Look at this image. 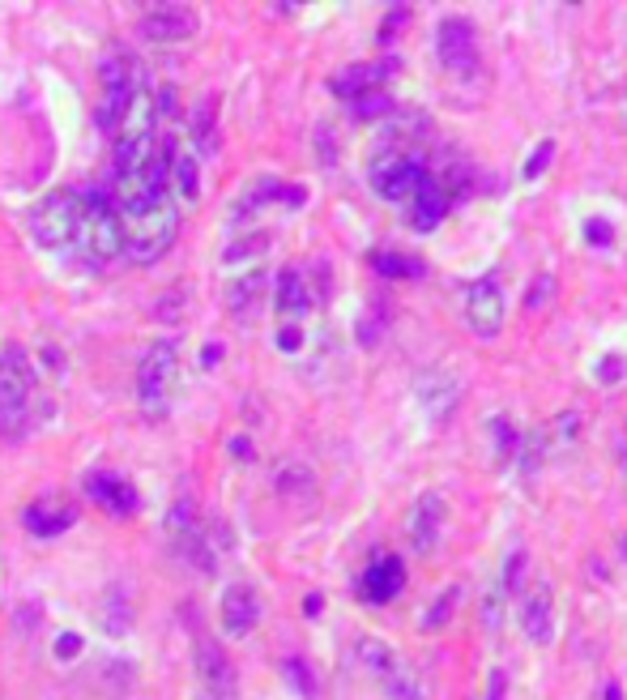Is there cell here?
<instances>
[{"label": "cell", "instance_id": "obj_1", "mask_svg": "<svg viewBox=\"0 0 627 700\" xmlns=\"http://www.w3.org/2000/svg\"><path fill=\"white\" fill-rule=\"evenodd\" d=\"M35 385L39 376L30 355L22 346H5V355H0V432L5 436H22Z\"/></svg>", "mask_w": 627, "mask_h": 700}, {"label": "cell", "instance_id": "obj_2", "mask_svg": "<svg viewBox=\"0 0 627 700\" xmlns=\"http://www.w3.org/2000/svg\"><path fill=\"white\" fill-rule=\"evenodd\" d=\"M175 380H180V355L171 342H154L137 363V402L150 419H167Z\"/></svg>", "mask_w": 627, "mask_h": 700}, {"label": "cell", "instance_id": "obj_3", "mask_svg": "<svg viewBox=\"0 0 627 700\" xmlns=\"http://www.w3.org/2000/svg\"><path fill=\"white\" fill-rule=\"evenodd\" d=\"M94 261H116L124 257V218L116 210L111 193H90L82 197V235H77Z\"/></svg>", "mask_w": 627, "mask_h": 700}, {"label": "cell", "instance_id": "obj_4", "mask_svg": "<svg viewBox=\"0 0 627 700\" xmlns=\"http://www.w3.org/2000/svg\"><path fill=\"white\" fill-rule=\"evenodd\" d=\"M120 218H124V214H120ZM175 231H180V214H175V201L163 205V210L124 218V257L137 261V265L158 261V257H163V252L171 248Z\"/></svg>", "mask_w": 627, "mask_h": 700}, {"label": "cell", "instance_id": "obj_5", "mask_svg": "<svg viewBox=\"0 0 627 700\" xmlns=\"http://www.w3.org/2000/svg\"><path fill=\"white\" fill-rule=\"evenodd\" d=\"M30 235L43 248H69L82 235V197L77 193H47L30 210Z\"/></svg>", "mask_w": 627, "mask_h": 700}, {"label": "cell", "instance_id": "obj_6", "mask_svg": "<svg viewBox=\"0 0 627 700\" xmlns=\"http://www.w3.org/2000/svg\"><path fill=\"white\" fill-rule=\"evenodd\" d=\"M436 56L440 65L457 77V82H470L482 69V47H478V26L470 18H444L436 26Z\"/></svg>", "mask_w": 627, "mask_h": 700}, {"label": "cell", "instance_id": "obj_7", "mask_svg": "<svg viewBox=\"0 0 627 700\" xmlns=\"http://www.w3.org/2000/svg\"><path fill=\"white\" fill-rule=\"evenodd\" d=\"M465 325L478 338H500L504 329V282L500 274H482L470 291H465Z\"/></svg>", "mask_w": 627, "mask_h": 700}, {"label": "cell", "instance_id": "obj_8", "mask_svg": "<svg viewBox=\"0 0 627 700\" xmlns=\"http://www.w3.org/2000/svg\"><path fill=\"white\" fill-rule=\"evenodd\" d=\"M414 393H418V406H423L431 419L448 423V419H453V410H457V402L465 397V380L457 372H448V368H431V372H418Z\"/></svg>", "mask_w": 627, "mask_h": 700}, {"label": "cell", "instance_id": "obj_9", "mask_svg": "<svg viewBox=\"0 0 627 700\" xmlns=\"http://www.w3.org/2000/svg\"><path fill=\"white\" fill-rule=\"evenodd\" d=\"M401 590H406V564H401V555L380 551V555H372V564L359 572V598L372 602V607L393 602Z\"/></svg>", "mask_w": 627, "mask_h": 700}, {"label": "cell", "instance_id": "obj_10", "mask_svg": "<svg viewBox=\"0 0 627 700\" xmlns=\"http://www.w3.org/2000/svg\"><path fill=\"white\" fill-rule=\"evenodd\" d=\"M448 205H453V197L444 193V184L436 180V171L427 167L423 184H418L414 193H410V201H406V222H410V231H418V235L436 231L440 222H444V214H448Z\"/></svg>", "mask_w": 627, "mask_h": 700}, {"label": "cell", "instance_id": "obj_11", "mask_svg": "<svg viewBox=\"0 0 627 700\" xmlns=\"http://www.w3.org/2000/svg\"><path fill=\"white\" fill-rule=\"evenodd\" d=\"M141 39H154V43H175V39H188L197 35V9L192 5H154L141 13Z\"/></svg>", "mask_w": 627, "mask_h": 700}, {"label": "cell", "instance_id": "obj_12", "mask_svg": "<svg viewBox=\"0 0 627 700\" xmlns=\"http://www.w3.org/2000/svg\"><path fill=\"white\" fill-rule=\"evenodd\" d=\"M197 675H201V696L197 700H235L231 662L214 641H205V636H197Z\"/></svg>", "mask_w": 627, "mask_h": 700}, {"label": "cell", "instance_id": "obj_13", "mask_svg": "<svg viewBox=\"0 0 627 700\" xmlns=\"http://www.w3.org/2000/svg\"><path fill=\"white\" fill-rule=\"evenodd\" d=\"M444 517H448V504L440 491H427L418 496V504L410 508V521H406V534H410V547L414 551H431L440 543V530H444Z\"/></svg>", "mask_w": 627, "mask_h": 700}, {"label": "cell", "instance_id": "obj_14", "mask_svg": "<svg viewBox=\"0 0 627 700\" xmlns=\"http://www.w3.org/2000/svg\"><path fill=\"white\" fill-rule=\"evenodd\" d=\"M401 69V60H376V65H350V69H342L329 82V90L337 94V99H359V94H367V90H380L384 82H389V73H397Z\"/></svg>", "mask_w": 627, "mask_h": 700}, {"label": "cell", "instance_id": "obj_15", "mask_svg": "<svg viewBox=\"0 0 627 700\" xmlns=\"http://www.w3.org/2000/svg\"><path fill=\"white\" fill-rule=\"evenodd\" d=\"M261 619V598H256L252 585H231L222 594V632L227 636H248Z\"/></svg>", "mask_w": 627, "mask_h": 700}, {"label": "cell", "instance_id": "obj_16", "mask_svg": "<svg viewBox=\"0 0 627 700\" xmlns=\"http://www.w3.org/2000/svg\"><path fill=\"white\" fill-rule=\"evenodd\" d=\"M521 624H525V636L534 645H551L555 641V598H551V585H534V590L525 594Z\"/></svg>", "mask_w": 627, "mask_h": 700}, {"label": "cell", "instance_id": "obj_17", "mask_svg": "<svg viewBox=\"0 0 627 700\" xmlns=\"http://www.w3.org/2000/svg\"><path fill=\"white\" fill-rule=\"evenodd\" d=\"M86 496L99 504V508H107V513H116V517H128L137 508V487L133 483H124L120 474H90L86 479Z\"/></svg>", "mask_w": 627, "mask_h": 700}, {"label": "cell", "instance_id": "obj_18", "mask_svg": "<svg viewBox=\"0 0 627 700\" xmlns=\"http://www.w3.org/2000/svg\"><path fill=\"white\" fill-rule=\"evenodd\" d=\"M273 304H278V316H286L291 325L312 312V291L299 269H282L278 274V282H273Z\"/></svg>", "mask_w": 627, "mask_h": 700}, {"label": "cell", "instance_id": "obj_19", "mask_svg": "<svg viewBox=\"0 0 627 700\" xmlns=\"http://www.w3.org/2000/svg\"><path fill=\"white\" fill-rule=\"evenodd\" d=\"M265 274H244V278H235L231 282V291H227V304L231 312L239 316V321H248V316L261 308V299H265Z\"/></svg>", "mask_w": 627, "mask_h": 700}, {"label": "cell", "instance_id": "obj_20", "mask_svg": "<svg viewBox=\"0 0 627 700\" xmlns=\"http://www.w3.org/2000/svg\"><path fill=\"white\" fill-rule=\"evenodd\" d=\"M73 525V508H60V504H30L26 508V530L39 534V538H52L60 530Z\"/></svg>", "mask_w": 627, "mask_h": 700}, {"label": "cell", "instance_id": "obj_21", "mask_svg": "<svg viewBox=\"0 0 627 700\" xmlns=\"http://www.w3.org/2000/svg\"><path fill=\"white\" fill-rule=\"evenodd\" d=\"M372 265H376L380 278H410V282H418V278L427 274L423 261H418V257H401V252H376Z\"/></svg>", "mask_w": 627, "mask_h": 700}, {"label": "cell", "instance_id": "obj_22", "mask_svg": "<svg viewBox=\"0 0 627 700\" xmlns=\"http://www.w3.org/2000/svg\"><path fill=\"white\" fill-rule=\"evenodd\" d=\"M380 683H384V696L389 700H423V679H418L406 662H397Z\"/></svg>", "mask_w": 627, "mask_h": 700}, {"label": "cell", "instance_id": "obj_23", "mask_svg": "<svg viewBox=\"0 0 627 700\" xmlns=\"http://www.w3.org/2000/svg\"><path fill=\"white\" fill-rule=\"evenodd\" d=\"M491 440H495V461L500 466H512L521 453V432L508 419H491Z\"/></svg>", "mask_w": 627, "mask_h": 700}, {"label": "cell", "instance_id": "obj_24", "mask_svg": "<svg viewBox=\"0 0 627 700\" xmlns=\"http://www.w3.org/2000/svg\"><path fill=\"white\" fill-rule=\"evenodd\" d=\"M359 658H363V666H367V671H372L376 679H384V675H389L393 666L401 662L389 645H384V641H372V636H367V641H359Z\"/></svg>", "mask_w": 627, "mask_h": 700}, {"label": "cell", "instance_id": "obj_25", "mask_svg": "<svg viewBox=\"0 0 627 700\" xmlns=\"http://www.w3.org/2000/svg\"><path fill=\"white\" fill-rule=\"evenodd\" d=\"M273 487H278V496H312V487H316V479H312V470L308 466H282L278 474H273Z\"/></svg>", "mask_w": 627, "mask_h": 700}, {"label": "cell", "instance_id": "obj_26", "mask_svg": "<svg viewBox=\"0 0 627 700\" xmlns=\"http://www.w3.org/2000/svg\"><path fill=\"white\" fill-rule=\"evenodd\" d=\"M282 675H286V683L303 696V700H316V692H320V683H316V675H312V666L303 662V658H286L282 662Z\"/></svg>", "mask_w": 627, "mask_h": 700}, {"label": "cell", "instance_id": "obj_27", "mask_svg": "<svg viewBox=\"0 0 627 700\" xmlns=\"http://www.w3.org/2000/svg\"><path fill=\"white\" fill-rule=\"evenodd\" d=\"M389 111H397V107L384 90H367L359 99H350V116L355 120H376V116H389Z\"/></svg>", "mask_w": 627, "mask_h": 700}, {"label": "cell", "instance_id": "obj_28", "mask_svg": "<svg viewBox=\"0 0 627 700\" xmlns=\"http://www.w3.org/2000/svg\"><path fill=\"white\" fill-rule=\"evenodd\" d=\"M521 585H525V551L517 547L508 555V564H504V572H500V594L508 598V594H521Z\"/></svg>", "mask_w": 627, "mask_h": 700}, {"label": "cell", "instance_id": "obj_29", "mask_svg": "<svg viewBox=\"0 0 627 700\" xmlns=\"http://www.w3.org/2000/svg\"><path fill=\"white\" fill-rule=\"evenodd\" d=\"M482 628H487V632L504 628V594H500V585L482 594Z\"/></svg>", "mask_w": 627, "mask_h": 700}, {"label": "cell", "instance_id": "obj_30", "mask_svg": "<svg viewBox=\"0 0 627 700\" xmlns=\"http://www.w3.org/2000/svg\"><path fill=\"white\" fill-rule=\"evenodd\" d=\"M453 602H457V585H448V590L436 598V607H427L423 628H444V624H448V615H453Z\"/></svg>", "mask_w": 627, "mask_h": 700}, {"label": "cell", "instance_id": "obj_31", "mask_svg": "<svg viewBox=\"0 0 627 700\" xmlns=\"http://www.w3.org/2000/svg\"><path fill=\"white\" fill-rule=\"evenodd\" d=\"M197 150L201 154L214 150V107H209V103L197 107Z\"/></svg>", "mask_w": 627, "mask_h": 700}, {"label": "cell", "instance_id": "obj_32", "mask_svg": "<svg viewBox=\"0 0 627 700\" xmlns=\"http://www.w3.org/2000/svg\"><path fill=\"white\" fill-rule=\"evenodd\" d=\"M551 158H555V141H542V146L525 158V171L521 175H525V180H538V175L551 167Z\"/></svg>", "mask_w": 627, "mask_h": 700}, {"label": "cell", "instance_id": "obj_33", "mask_svg": "<svg viewBox=\"0 0 627 700\" xmlns=\"http://www.w3.org/2000/svg\"><path fill=\"white\" fill-rule=\"evenodd\" d=\"M585 240H589L593 248H610V244H615V227H610L606 218H589V222H585Z\"/></svg>", "mask_w": 627, "mask_h": 700}, {"label": "cell", "instance_id": "obj_34", "mask_svg": "<svg viewBox=\"0 0 627 700\" xmlns=\"http://www.w3.org/2000/svg\"><path fill=\"white\" fill-rule=\"evenodd\" d=\"M593 372H598V380H602V385H619V380H623V372H627V363L619 359V355H606L602 363H598V368H593Z\"/></svg>", "mask_w": 627, "mask_h": 700}, {"label": "cell", "instance_id": "obj_35", "mask_svg": "<svg viewBox=\"0 0 627 700\" xmlns=\"http://www.w3.org/2000/svg\"><path fill=\"white\" fill-rule=\"evenodd\" d=\"M299 342H303V333H299L295 325H282V329H278V346H282V350H291V355H295Z\"/></svg>", "mask_w": 627, "mask_h": 700}, {"label": "cell", "instance_id": "obj_36", "mask_svg": "<svg viewBox=\"0 0 627 700\" xmlns=\"http://www.w3.org/2000/svg\"><path fill=\"white\" fill-rule=\"evenodd\" d=\"M487 700H508V679L500 671H491V679H487Z\"/></svg>", "mask_w": 627, "mask_h": 700}, {"label": "cell", "instance_id": "obj_37", "mask_svg": "<svg viewBox=\"0 0 627 700\" xmlns=\"http://www.w3.org/2000/svg\"><path fill=\"white\" fill-rule=\"evenodd\" d=\"M538 282H542V286H538V291H529V295H525V308H538V304H542V299H546V295H551V278H538Z\"/></svg>", "mask_w": 627, "mask_h": 700}, {"label": "cell", "instance_id": "obj_38", "mask_svg": "<svg viewBox=\"0 0 627 700\" xmlns=\"http://www.w3.org/2000/svg\"><path fill=\"white\" fill-rule=\"evenodd\" d=\"M56 649H60L64 658H69V654H77V649H82V645H77V636H60V641H56Z\"/></svg>", "mask_w": 627, "mask_h": 700}, {"label": "cell", "instance_id": "obj_39", "mask_svg": "<svg viewBox=\"0 0 627 700\" xmlns=\"http://www.w3.org/2000/svg\"><path fill=\"white\" fill-rule=\"evenodd\" d=\"M231 453L248 461V457H252V444H248V440H231Z\"/></svg>", "mask_w": 627, "mask_h": 700}, {"label": "cell", "instance_id": "obj_40", "mask_svg": "<svg viewBox=\"0 0 627 700\" xmlns=\"http://www.w3.org/2000/svg\"><path fill=\"white\" fill-rule=\"evenodd\" d=\"M218 350H222V346H205V355H201L205 368H209V363H218Z\"/></svg>", "mask_w": 627, "mask_h": 700}, {"label": "cell", "instance_id": "obj_41", "mask_svg": "<svg viewBox=\"0 0 627 700\" xmlns=\"http://www.w3.org/2000/svg\"><path fill=\"white\" fill-rule=\"evenodd\" d=\"M623 551H627V534H623Z\"/></svg>", "mask_w": 627, "mask_h": 700}]
</instances>
